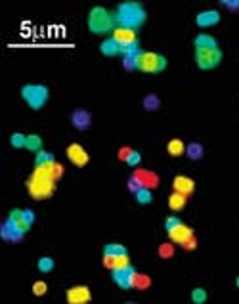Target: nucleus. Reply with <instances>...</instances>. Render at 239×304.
Returning a JSON list of instances; mask_svg holds the SVG:
<instances>
[{
	"label": "nucleus",
	"instance_id": "obj_1",
	"mask_svg": "<svg viewBox=\"0 0 239 304\" xmlns=\"http://www.w3.org/2000/svg\"><path fill=\"white\" fill-rule=\"evenodd\" d=\"M113 16L117 27L130 29V31H136V33L147 21V12H145V8L140 2H123V4H119L115 8Z\"/></svg>",
	"mask_w": 239,
	"mask_h": 304
},
{
	"label": "nucleus",
	"instance_id": "obj_2",
	"mask_svg": "<svg viewBox=\"0 0 239 304\" xmlns=\"http://www.w3.org/2000/svg\"><path fill=\"white\" fill-rule=\"evenodd\" d=\"M27 191L33 199L44 201L56 193V178L46 169H35L27 178Z\"/></svg>",
	"mask_w": 239,
	"mask_h": 304
},
{
	"label": "nucleus",
	"instance_id": "obj_3",
	"mask_svg": "<svg viewBox=\"0 0 239 304\" xmlns=\"http://www.w3.org/2000/svg\"><path fill=\"white\" fill-rule=\"evenodd\" d=\"M86 25H88V31L92 35H109V37L113 35V31L117 29L113 12H109L104 6L90 8L88 18H86Z\"/></svg>",
	"mask_w": 239,
	"mask_h": 304
},
{
	"label": "nucleus",
	"instance_id": "obj_4",
	"mask_svg": "<svg viewBox=\"0 0 239 304\" xmlns=\"http://www.w3.org/2000/svg\"><path fill=\"white\" fill-rule=\"evenodd\" d=\"M19 94H21V100H23L33 111H40V109L48 104V100H50V90H48V86L37 85V83L23 85L21 86V90H19Z\"/></svg>",
	"mask_w": 239,
	"mask_h": 304
},
{
	"label": "nucleus",
	"instance_id": "obj_5",
	"mask_svg": "<svg viewBox=\"0 0 239 304\" xmlns=\"http://www.w3.org/2000/svg\"><path fill=\"white\" fill-rule=\"evenodd\" d=\"M193 59L201 71H212L222 63L224 54L220 48H197L193 52Z\"/></svg>",
	"mask_w": 239,
	"mask_h": 304
},
{
	"label": "nucleus",
	"instance_id": "obj_6",
	"mask_svg": "<svg viewBox=\"0 0 239 304\" xmlns=\"http://www.w3.org/2000/svg\"><path fill=\"white\" fill-rule=\"evenodd\" d=\"M104 264L109 270L117 266H123L126 262H130V253L128 249L121 245V243H107L104 245Z\"/></svg>",
	"mask_w": 239,
	"mask_h": 304
},
{
	"label": "nucleus",
	"instance_id": "obj_7",
	"mask_svg": "<svg viewBox=\"0 0 239 304\" xmlns=\"http://www.w3.org/2000/svg\"><path fill=\"white\" fill-rule=\"evenodd\" d=\"M111 279H113V283L119 287V289L130 291V289H134V285H136L138 272H136V268H134L130 262H126L123 266L111 268Z\"/></svg>",
	"mask_w": 239,
	"mask_h": 304
},
{
	"label": "nucleus",
	"instance_id": "obj_8",
	"mask_svg": "<svg viewBox=\"0 0 239 304\" xmlns=\"http://www.w3.org/2000/svg\"><path fill=\"white\" fill-rule=\"evenodd\" d=\"M167 57L157 52H143L142 59H140V71L143 73H163L167 69Z\"/></svg>",
	"mask_w": 239,
	"mask_h": 304
},
{
	"label": "nucleus",
	"instance_id": "obj_9",
	"mask_svg": "<svg viewBox=\"0 0 239 304\" xmlns=\"http://www.w3.org/2000/svg\"><path fill=\"white\" fill-rule=\"evenodd\" d=\"M65 298L69 304H86L92 300V291L88 285H73L65 291Z\"/></svg>",
	"mask_w": 239,
	"mask_h": 304
},
{
	"label": "nucleus",
	"instance_id": "obj_10",
	"mask_svg": "<svg viewBox=\"0 0 239 304\" xmlns=\"http://www.w3.org/2000/svg\"><path fill=\"white\" fill-rule=\"evenodd\" d=\"M65 153H67V159L73 163L75 167H86L88 161H90V155H88V151H86L81 143H69Z\"/></svg>",
	"mask_w": 239,
	"mask_h": 304
},
{
	"label": "nucleus",
	"instance_id": "obj_11",
	"mask_svg": "<svg viewBox=\"0 0 239 304\" xmlns=\"http://www.w3.org/2000/svg\"><path fill=\"white\" fill-rule=\"evenodd\" d=\"M222 16H220L218 10H203L199 12L197 16H195V23H197V27L201 29H209V27H214V25H218Z\"/></svg>",
	"mask_w": 239,
	"mask_h": 304
},
{
	"label": "nucleus",
	"instance_id": "obj_12",
	"mask_svg": "<svg viewBox=\"0 0 239 304\" xmlns=\"http://www.w3.org/2000/svg\"><path fill=\"white\" fill-rule=\"evenodd\" d=\"M169 239H171L172 243L184 247V245H188V243L193 241V230H191L190 226H186V224H182V226H178L176 230L169 232Z\"/></svg>",
	"mask_w": 239,
	"mask_h": 304
},
{
	"label": "nucleus",
	"instance_id": "obj_13",
	"mask_svg": "<svg viewBox=\"0 0 239 304\" xmlns=\"http://www.w3.org/2000/svg\"><path fill=\"white\" fill-rule=\"evenodd\" d=\"M111 37L119 42V46L121 48H126V46H132L136 42H140L138 40V33L136 31H130V29H123V27H117L113 31V35Z\"/></svg>",
	"mask_w": 239,
	"mask_h": 304
},
{
	"label": "nucleus",
	"instance_id": "obj_14",
	"mask_svg": "<svg viewBox=\"0 0 239 304\" xmlns=\"http://www.w3.org/2000/svg\"><path fill=\"white\" fill-rule=\"evenodd\" d=\"M71 124H73V128L76 130H88L90 128V124H92V115L88 113L86 109H75L73 113H71Z\"/></svg>",
	"mask_w": 239,
	"mask_h": 304
},
{
	"label": "nucleus",
	"instance_id": "obj_15",
	"mask_svg": "<svg viewBox=\"0 0 239 304\" xmlns=\"http://www.w3.org/2000/svg\"><path fill=\"white\" fill-rule=\"evenodd\" d=\"M172 188H174V191H178V193L191 195V193L195 191V180L190 178V176L178 174V176H174V180H172Z\"/></svg>",
	"mask_w": 239,
	"mask_h": 304
},
{
	"label": "nucleus",
	"instance_id": "obj_16",
	"mask_svg": "<svg viewBox=\"0 0 239 304\" xmlns=\"http://www.w3.org/2000/svg\"><path fill=\"white\" fill-rule=\"evenodd\" d=\"M0 238L4 239V241H8V243H19L21 239L25 238V234L19 232L16 226H12L8 220H4L2 226H0Z\"/></svg>",
	"mask_w": 239,
	"mask_h": 304
},
{
	"label": "nucleus",
	"instance_id": "obj_17",
	"mask_svg": "<svg viewBox=\"0 0 239 304\" xmlns=\"http://www.w3.org/2000/svg\"><path fill=\"white\" fill-rule=\"evenodd\" d=\"M100 52L107 57L123 56V48L119 46V42H117L113 37H107V38L102 40V44H100Z\"/></svg>",
	"mask_w": 239,
	"mask_h": 304
},
{
	"label": "nucleus",
	"instance_id": "obj_18",
	"mask_svg": "<svg viewBox=\"0 0 239 304\" xmlns=\"http://www.w3.org/2000/svg\"><path fill=\"white\" fill-rule=\"evenodd\" d=\"M12 224V226H16L19 232H23V234H27L31 226H27V222L23 218V209H12L8 212V218H6Z\"/></svg>",
	"mask_w": 239,
	"mask_h": 304
},
{
	"label": "nucleus",
	"instance_id": "obj_19",
	"mask_svg": "<svg viewBox=\"0 0 239 304\" xmlns=\"http://www.w3.org/2000/svg\"><path fill=\"white\" fill-rule=\"evenodd\" d=\"M188 205V195L184 193H178V191H172L169 195V209L174 210V212H180L184 210V207Z\"/></svg>",
	"mask_w": 239,
	"mask_h": 304
},
{
	"label": "nucleus",
	"instance_id": "obj_20",
	"mask_svg": "<svg viewBox=\"0 0 239 304\" xmlns=\"http://www.w3.org/2000/svg\"><path fill=\"white\" fill-rule=\"evenodd\" d=\"M193 46L195 50L197 48H218V40L212 37V35H207V33H199L193 38Z\"/></svg>",
	"mask_w": 239,
	"mask_h": 304
},
{
	"label": "nucleus",
	"instance_id": "obj_21",
	"mask_svg": "<svg viewBox=\"0 0 239 304\" xmlns=\"http://www.w3.org/2000/svg\"><path fill=\"white\" fill-rule=\"evenodd\" d=\"M52 163H56V155L52 151H38L35 153V169H42V167H48V165H52Z\"/></svg>",
	"mask_w": 239,
	"mask_h": 304
},
{
	"label": "nucleus",
	"instance_id": "obj_22",
	"mask_svg": "<svg viewBox=\"0 0 239 304\" xmlns=\"http://www.w3.org/2000/svg\"><path fill=\"white\" fill-rule=\"evenodd\" d=\"M167 151L171 157H182V155H186V143L182 142L180 138H172L171 142L167 143Z\"/></svg>",
	"mask_w": 239,
	"mask_h": 304
},
{
	"label": "nucleus",
	"instance_id": "obj_23",
	"mask_svg": "<svg viewBox=\"0 0 239 304\" xmlns=\"http://www.w3.org/2000/svg\"><path fill=\"white\" fill-rule=\"evenodd\" d=\"M186 155H188V159H191V161H199V159H203V155H205V147H203L199 142H191L186 145Z\"/></svg>",
	"mask_w": 239,
	"mask_h": 304
},
{
	"label": "nucleus",
	"instance_id": "obj_24",
	"mask_svg": "<svg viewBox=\"0 0 239 304\" xmlns=\"http://www.w3.org/2000/svg\"><path fill=\"white\" fill-rule=\"evenodd\" d=\"M142 105L145 111H159L161 109V98L155 94H147L142 100Z\"/></svg>",
	"mask_w": 239,
	"mask_h": 304
},
{
	"label": "nucleus",
	"instance_id": "obj_25",
	"mask_svg": "<svg viewBox=\"0 0 239 304\" xmlns=\"http://www.w3.org/2000/svg\"><path fill=\"white\" fill-rule=\"evenodd\" d=\"M54 268H56V260L52 257H40L37 260V270L40 274H50L54 272Z\"/></svg>",
	"mask_w": 239,
	"mask_h": 304
},
{
	"label": "nucleus",
	"instance_id": "obj_26",
	"mask_svg": "<svg viewBox=\"0 0 239 304\" xmlns=\"http://www.w3.org/2000/svg\"><path fill=\"white\" fill-rule=\"evenodd\" d=\"M134 199H136V203L138 205H149L153 201V193L149 188H145V186H142L140 190L134 193Z\"/></svg>",
	"mask_w": 239,
	"mask_h": 304
},
{
	"label": "nucleus",
	"instance_id": "obj_27",
	"mask_svg": "<svg viewBox=\"0 0 239 304\" xmlns=\"http://www.w3.org/2000/svg\"><path fill=\"white\" fill-rule=\"evenodd\" d=\"M25 149L31 153H38L42 151V138L38 136V134H29L27 136V145H25Z\"/></svg>",
	"mask_w": 239,
	"mask_h": 304
},
{
	"label": "nucleus",
	"instance_id": "obj_28",
	"mask_svg": "<svg viewBox=\"0 0 239 304\" xmlns=\"http://www.w3.org/2000/svg\"><path fill=\"white\" fill-rule=\"evenodd\" d=\"M10 145L16 147V149H25V145H27V134L14 132L10 136Z\"/></svg>",
	"mask_w": 239,
	"mask_h": 304
},
{
	"label": "nucleus",
	"instance_id": "obj_29",
	"mask_svg": "<svg viewBox=\"0 0 239 304\" xmlns=\"http://www.w3.org/2000/svg\"><path fill=\"white\" fill-rule=\"evenodd\" d=\"M207 298H209V293H207L203 287H195V289L191 291V300H193V304H205Z\"/></svg>",
	"mask_w": 239,
	"mask_h": 304
},
{
	"label": "nucleus",
	"instance_id": "obj_30",
	"mask_svg": "<svg viewBox=\"0 0 239 304\" xmlns=\"http://www.w3.org/2000/svg\"><path fill=\"white\" fill-rule=\"evenodd\" d=\"M124 161H126L128 167H138V165L142 163V155L136 151V149H132V151L126 153V159H124Z\"/></svg>",
	"mask_w": 239,
	"mask_h": 304
},
{
	"label": "nucleus",
	"instance_id": "obj_31",
	"mask_svg": "<svg viewBox=\"0 0 239 304\" xmlns=\"http://www.w3.org/2000/svg\"><path fill=\"white\" fill-rule=\"evenodd\" d=\"M182 224H184V222H182L178 216H169V218L165 220V230H167V234H169V232L176 230L178 226H182Z\"/></svg>",
	"mask_w": 239,
	"mask_h": 304
},
{
	"label": "nucleus",
	"instance_id": "obj_32",
	"mask_svg": "<svg viewBox=\"0 0 239 304\" xmlns=\"http://www.w3.org/2000/svg\"><path fill=\"white\" fill-rule=\"evenodd\" d=\"M46 291H48L46 281H35V283H33V295L35 296H44Z\"/></svg>",
	"mask_w": 239,
	"mask_h": 304
},
{
	"label": "nucleus",
	"instance_id": "obj_33",
	"mask_svg": "<svg viewBox=\"0 0 239 304\" xmlns=\"http://www.w3.org/2000/svg\"><path fill=\"white\" fill-rule=\"evenodd\" d=\"M140 188H142V180L136 178V176H130V178H128V190L132 191V193H136Z\"/></svg>",
	"mask_w": 239,
	"mask_h": 304
},
{
	"label": "nucleus",
	"instance_id": "obj_34",
	"mask_svg": "<svg viewBox=\"0 0 239 304\" xmlns=\"http://www.w3.org/2000/svg\"><path fill=\"white\" fill-rule=\"evenodd\" d=\"M23 218H25V222H27V226H33V224H35V220H37V216H35V210L23 209Z\"/></svg>",
	"mask_w": 239,
	"mask_h": 304
},
{
	"label": "nucleus",
	"instance_id": "obj_35",
	"mask_svg": "<svg viewBox=\"0 0 239 304\" xmlns=\"http://www.w3.org/2000/svg\"><path fill=\"white\" fill-rule=\"evenodd\" d=\"M222 6L229 12H239V0H222Z\"/></svg>",
	"mask_w": 239,
	"mask_h": 304
},
{
	"label": "nucleus",
	"instance_id": "obj_36",
	"mask_svg": "<svg viewBox=\"0 0 239 304\" xmlns=\"http://www.w3.org/2000/svg\"><path fill=\"white\" fill-rule=\"evenodd\" d=\"M235 287L239 289V276H237V279H235Z\"/></svg>",
	"mask_w": 239,
	"mask_h": 304
}]
</instances>
